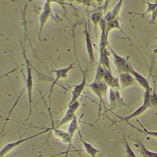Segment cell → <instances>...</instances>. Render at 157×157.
Returning <instances> with one entry per match:
<instances>
[{
	"label": "cell",
	"mask_w": 157,
	"mask_h": 157,
	"mask_svg": "<svg viewBox=\"0 0 157 157\" xmlns=\"http://www.w3.org/2000/svg\"><path fill=\"white\" fill-rule=\"evenodd\" d=\"M123 0H118V1L115 5L113 9L105 13V15L104 17V18L107 22L118 18L119 14L121 11L123 4Z\"/></svg>",
	"instance_id": "cell-17"
},
{
	"label": "cell",
	"mask_w": 157,
	"mask_h": 157,
	"mask_svg": "<svg viewBox=\"0 0 157 157\" xmlns=\"http://www.w3.org/2000/svg\"><path fill=\"white\" fill-rule=\"evenodd\" d=\"M144 2L147 4V7L146 10L142 12V13H137V12H129V13L131 14H136V15H141L142 17H144L145 15L153 13V11L155 10L156 6H157V0H155V2H151L149 1V0H144Z\"/></svg>",
	"instance_id": "cell-19"
},
{
	"label": "cell",
	"mask_w": 157,
	"mask_h": 157,
	"mask_svg": "<svg viewBox=\"0 0 157 157\" xmlns=\"http://www.w3.org/2000/svg\"><path fill=\"white\" fill-rule=\"evenodd\" d=\"M86 86L91 90V91L94 94V95L99 99V107H98V117L100 116V112L101 111L102 106H105V103L104 101V97L106 95L109 86L103 80L98 81L93 80V81Z\"/></svg>",
	"instance_id": "cell-3"
},
{
	"label": "cell",
	"mask_w": 157,
	"mask_h": 157,
	"mask_svg": "<svg viewBox=\"0 0 157 157\" xmlns=\"http://www.w3.org/2000/svg\"><path fill=\"white\" fill-rule=\"evenodd\" d=\"M52 3H56L59 5H64L66 0H49Z\"/></svg>",
	"instance_id": "cell-26"
},
{
	"label": "cell",
	"mask_w": 157,
	"mask_h": 157,
	"mask_svg": "<svg viewBox=\"0 0 157 157\" xmlns=\"http://www.w3.org/2000/svg\"><path fill=\"white\" fill-rule=\"evenodd\" d=\"M114 29H118L119 30L124 36V37L129 40V42L133 45L136 47V48L139 51V52L140 53L142 57L143 58V55L141 53L140 51L139 50V48L136 47V45L133 43V42L131 40V39H130V37L126 34V33L123 31V29H122V28L121 27V25H120V21L118 20V18H117V19H115V20H113L112 21H110L109 22H107V33L109 34L110 32L112 30H114Z\"/></svg>",
	"instance_id": "cell-13"
},
{
	"label": "cell",
	"mask_w": 157,
	"mask_h": 157,
	"mask_svg": "<svg viewBox=\"0 0 157 157\" xmlns=\"http://www.w3.org/2000/svg\"><path fill=\"white\" fill-rule=\"evenodd\" d=\"M70 151H71V150H70V147H68L66 151V153H65V154H64V157H67V156H68V154H69V153Z\"/></svg>",
	"instance_id": "cell-28"
},
{
	"label": "cell",
	"mask_w": 157,
	"mask_h": 157,
	"mask_svg": "<svg viewBox=\"0 0 157 157\" xmlns=\"http://www.w3.org/2000/svg\"><path fill=\"white\" fill-rule=\"evenodd\" d=\"M123 138L124 140V145L125 148V153H126V157H137L134 151L131 147L130 145L128 143V141L127 140V138L126 136L123 134Z\"/></svg>",
	"instance_id": "cell-22"
},
{
	"label": "cell",
	"mask_w": 157,
	"mask_h": 157,
	"mask_svg": "<svg viewBox=\"0 0 157 157\" xmlns=\"http://www.w3.org/2000/svg\"><path fill=\"white\" fill-rule=\"evenodd\" d=\"M153 53H157V44H156V48L153 50Z\"/></svg>",
	"instance_id": "cell-29"
},
{
	"label": "cell",
	"mask_w": 157,
	"mask_h": 157,
	"mask_svg": "<svg viewBox=\"0 0 157 157\" xmlns=\"http://www.w3.org/2000/svg\"><path fill=\"white\" fill-rule=\"evenodd\" d=\"M80 105V104L78 101L72 104H68V107L64 115L61 118V120L59 121L58 124L56 126V128H59L61 126L63 125H65L67 123H70V122L76 116V112L78 109Z\"/></svg>",
	"instance_id": "cell-7"
},
{
	"label": "cell",
	"mask_w": 157,
	"mask_h": 157,
	"mask_svg": "<svg viewBox=\"0 0 157 157\" xmlns=\"http://www.w3.org/2000/svg\"><path fill=\"white\" fill-rule=\"evenodd\" d=\"M157 18V6L153 12L151 13V18L150 21H149V24H155L156 19Z\"/></svg>",
	"instance_id": "cell-25"
},
{
	"label": "cell",
	"mask_w": 157,
	"mask_h": 157,
	"mask_svg": "<svg viewBox=\"0 0 157 157\" xmlns=\"http://www.w3.org/2000/svg\"><path fill=\"white\" fill-rule=\"evenodd\" d=\"M34 1V0H28V3L26 4V6H28L29 4H30L31 2H33V1Z\"/></svg>",
	"instance_id": "cell-30"
},
{
	"label": "cell",
	"mask_w": 157,
	"mask_h": 157,
	"mask_svg": "<svg viewBox=\"0 0 157 157\" xmlns=\"http://www.w3.org/2000/svg\"><path fill=\"white\" fill-rule=\"evenodd\" d=\"M52 2L49 0H45L44 4L42 10L39 17V33H38V39L40 40V36L44 29V26L47 23L48 19L50 16L52 15V9H51Z\"/></svg>",
	"instance_id": "cell-6"
},
{
	"label": "cell",
	"mask_w": 157,
	"mask_h": 157,
	"mask_svg": "<svg viewBox=\"0 0 157 157\" xmlns=\"http://www.w3.org/2000/svg\"><path fill=\"white\" fill-rule=\"evenodd\" d=\"M21 45V50H22V55L25 60V66H26V74L25 77V88L26 90L27 94V99H28V112L26 119L25 120V122L27 121L31 115L32 111V102H33V91L34 87V82L33 78V74H32V68L30 62L28 61L27 58L26 52L25 47Z\"/></svg>",
	"instance_id": "cell-1"
},
{
	"label": "cell",
	"mask_w": 157,
	"mask_h": 157,
	"mask_svg": "<svg viewBox=\"0 0 157 157\" xmlns=\"http://www.w3.org/2000/svg\"><path fill=\"white\" fill-rule=\"evenodd\" d=\"M130 139L134 142V145L138 148L142 157H157V153L148 150L141 139L139 138H130Z\"/></svg>",
	"instance_id": "cell-15"
},
{
	"label": "cell",
	"mask_w": 157,
	"mask_h": 157,
	"mask_svg": "<svg viewBox=\"0 0 157 157\" xmlns=\"http://www.w3.org/2000/svg\"><path fill=\"white\" fill-rule=\"evenodd\" d=\"M109 50L112 55L113 62L115 67L117 69V72L119 74L123 72H128L129 73L131 69L133 67L129 63V56L123 57L119 55L111 47H109Z\"/></svg>",
	"instance_id": "cell-5"
},
{
	"label": "cell",
	"mask_w": 157,
	"mask_h": 157,
	"mask_svg": "<svg viewBox=\"0 0 157 157\" xmlns=\"http://www.w3.org/2000/svg\"><path fill=\"white\" fill-rule=\"evenodd\" d=\"M152 77H153L154 78H157V74H155V75H151Z\"/></svg>",
	"instance_id": "cell-31"
},
{
	"label": "cell",
	"mask_w": 157,
	"mask_h": 157,
	"mask_svg": "<svg viewBox=\"0 0 157 157\" xmlns=\"http://www.w3.org/2000/svg\"><path fill=\"white\" fill-rule=\"evenodd\" d=\"M105 68V67H104ZM104 81L108 85L109 88H112L115 91H120V85L118 77H115L112 72V71L105 68V74Z\"/></svg>",
	"instance_id": "cell-12"
},
{
	"label": "cell",
	"mask_w": 157,
	"mask_h": 157,
	"mask_svg": "<svg viewBox=\"0 0 157 157\" xmlns=\"http://www.w3.org/2000/svg\"><path fill=\"white\" fill-rule=\"evenodd\" d=\"M80 130L79 129V123L77 116L76 115L74 118L70 122L68 128H67V132L71 136L72 138L74 137L76 132H78Z\"/></svg>",
	"instance_id": "cell-20"
},
{
	"label": "cell",
	"mask_w": 157,
	"mask_h": 157,
	"mask_svg": "<svg viewBox=\"0 0 157 157\" xmlns=\"http://www.w3.org/2000/svg\"><path fill=\"white\" fill-rule=\"evenodd\" d=\"M78 132L79 136H80L79 140L82 144V145L83 147V148H84L86 153L90 157H96L97 155L100 152V150L99 149L96 148V147H94L91 144H90L88 142H86V140H85L82 137L80 130L78 131Z\"/></svg>",
	"instance_id": "cell-18"
},
{
	"label": "cell",
	"mask_w": 157,
	"mask_h": 157,
	"mask_svg": "<svg viewBox=\"0 0 157 157\" xmlns=\"http://www.w3.org/2000/svg\"><path fill=\"white\" fill-rule=\"evenodd\" d=\"M137 121L139 122V124L140 125V126H141L140 128H139V127H137V126H135V125H134V124H132V123H129V122H128L127 123H128V124H129L130 126H131L133 128H134V129H136L137 131H139L140 132H142V133H143V134H144L153 137H154V138H156V139H157V131H150V130H148V129H146V128L143 126V124H142L138 120H137Z\"/></svg>",
	"instance_id": "cell-21"
},
{
	"label": "cell",
	"mask_w": 157,
	"mask_h": 157,
	"mask_svg": "<svg viewBox=\"0 0 157 157\" xmlns=\"http://www.w3.org/2000/svg\"><path fill=\"white\" fill-rule=\"evenodd\" d=\"M74 63H71L68 66H67L65 67H62L59 69H53L51 72H53L55 74V80L52 82V85L50 88V92H49V96L48 98L49 100H50V96L52 93V91L53 90V88L56 84H57L58 82L62 79V80H65L67 77V74L74 68Z\"/></svg>",
	"instance_id": "cell-9"
},
{
	"label": "cell",
	"mask_w": 157,
	"mask_h": 157,
	"mask_svg": "<svg viewBox=\"0 0 157 157\" xmlns=\"http://www.w3.org/2000/svg\"><path fill=\"white\" fill-rule=\"evenodd\" d=\"M88 72V67H87L86 69L84 71V72H82V79L81 82L74 86L73 90L71 92V98L69 102V104H72L78 101V99L81 96L82 93L85 90V86L87 85L86 78H87Z\"/></svg>",
	"instance_id": "cell-8"
},
{
	"label": "cell",
	"mask_w": 157,
	"mask_h": 157,
	"mask_svg": "<svg viewBox=\"0 0 157 157\" xmlns=\"http://www.w3.org/2000/svg\"><path fill=\"white\" fill-rule=\"evenodd\" d=\"M152 78H153V88L150 95V101H151V107L156 108L157 107V92L156 89V82L155 80V78L153 77H152Z\"/></svg>",
	"instance_id": "cell-24"
},
{
	"label": "cell",
	"mask_w": 157,
	"mask_h": 157,
	"mask_svg": "<svg viewBox=\"0 0 157 157\" xmlns=\"http://www.w3.org/2000/svg\"><path fill=\"white\" fill-rule=\"evenodd\" d=\"M129 73L133 76L136 82L145 91H152L153 88L150 86L149 80L146 78L144 75L136 71L134 67H132Z\"/></svg>",
	"instance_id": "cell-14"
},
{
	"label": "cell",
	"mask_w": 157,
	"mask_h": 157,
	"mask_svg": "<svg viewBox=\"0 0 157 157\" xmlns=\"http://www.w3.org/2000/svg\"><path fill=\"white\" fill-rule=\"evenodd\" d=\"M151 91H145L144 93V99H143V102L140 106H139L137 109H136L134 111H133L131 113L126 115V116H120L115 113H114L112 111H111L112 113L115 114V116H117L120 120L118 121H115L114 123H118L121 121H124L126 123L129 122V121L133 118H137L139 117L140 115H142L148 109L150 108L151 107V101H150V95H151Z\"/></svg>",
	"instance_id": "cell-2"
},
{
	"label": "cell",
	"mask_w": 157,
	"mask_h": 157,
	"mask_svg": "<svg viewBox=\"0 0 157 157\" xmlns=\"http://www.w3.org/2000/svg\"><path fill=\"white\" fill-rule=\"evenodd\" d=\"M83 33L85 36V45H86V50L87 52L88 58L90 63V65H91L94 61V48L92 39L90 34V29L89 25L86 22L85 23V28L83 30Z\"/></svg>",
	"instance_id": "cell-10"
},
{
	"label": "cell",
	"mask_w": 157,
	"mask_h": 157,
	"mask_svg": "<svg viewBox=\"0 0 157 157\" xmlns=\"http://www.w3.org/2000/svg\"><path fill=\"white\" fill-rule=\"evenodd\" d=\"M52 131L53 132V135L60 142H61L63 144L67 145L68 147L72 146V139L71 136L69 134L67 131H65L63 129H61L59 128H57L56 127H54L52 124Z\"/></svg>",
	"instance_id": "cell-11"
},
{
	"label": "cell",
	"mask_w": 157,
	"mask_h": 157,
	"mask_svg": "<svg viewBox=\"0 0 157 157\" xmlns=\"http://www.w3.org/2000/svg\"><path fill=\"white\" fill-rule=\"evenodd\" d=\"M103 18H102V13L101 12H96L91 15L90 19L94 25L96 31L98 26L99 25V23L101 21V20L103 19Z\"/></svg>",
	"instance_id": "cell-23"
},
{
	"label": "cell",
	"mask_w": 157,
	"mask_h": 157,
	"mask_svg": "<svg viewBox=\"0 0 157 157\" xmlns=\"http://www.w3.org/2000/svg\"><path fill=\"white\" fill-rule=\"evenodd\" d=\"M65 153H66V151L61 152V153H57V154H55V155H51V156H47V157H55V156H59V155H64Z\"/></svg>",
	"instance_id": "cell-27"
},
{
	"label": "cell",
	"mask_w": 157,
	"mask_h": 157,
	"mask_svg": "<svg viewBox=\"0 0 157 157\" xmlns=\"http://www.w3.org/2000/svg\"><path fill=\"white\" fill-rule=\"evenodd\" d=\"M52 130V128H47L45 129H44V130L39 132H37V133H35L33 135H31L29 136H28V137H25L24 138H21V139H20L18 140H15L13 142H9L7 144H6L5 145H4L1 151H0V157H5V156H6L8 153H9L11 151H12L14 148H15L17 146H18L19 145L24 143V142H26L33 138H35V137H37L45 132H48Z\"/></svg>",
	"instance_id": "cell-4"
},
{
	"label": "cell",
	"mask_w": 157,
	"mask_h": 157,
	"mask_svg": "<svg viewBox=\"0 0 157 157\" xmlns=\"http://www.w3.org/2000/svg\"><path fill=\"white\" fill-rule=\"evenodd\" d=\"M119 83L120 88L124 89L135 84L136 80L133 76L128 72H123L119 75Z\"/></svg>",
	"instance_id": "cell-16"
}]
</instances>
